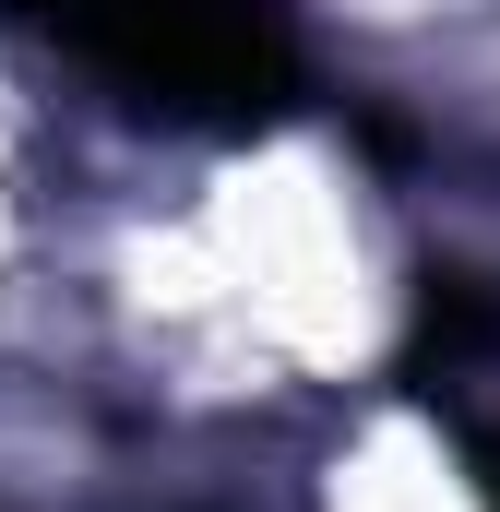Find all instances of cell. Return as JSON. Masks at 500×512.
Returning <instances> with one entry per match:
<instances>
[{"label":"cell","mask_w":500,"mask_h":512,"mask_svg":"<svg viewBox=\"0 0 500 512\" xmlns=\"http://www.w3.org/2000/svg\"><path fill=\"white\" fill-rule=\"evenodd\" d=\"M0 24H24L60 60H84L143 120L250 131L274 108H298V24H286V0H0Z\"/></svg>","instance_id":"1"},{"label":"cell","mask_w":500,"mask_h":512,"mask_svg":"<svg viewBox=\"0 0 500 512\" xmlns=\"http://www.w3.org/2000/svg\"><path fill=\"white\" fill-rule=\"evenodd\" d=\"M489 512H500V489H489Z\"/></svg>","instance_id":"2"}]
</instances>
